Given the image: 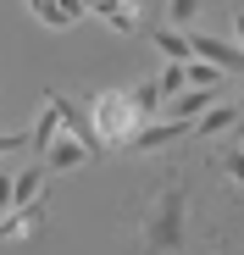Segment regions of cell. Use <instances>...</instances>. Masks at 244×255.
Listing matches in <instances>:
<instances>
[{
	"mask_svg": "<svg viewBox=\"0 0 244 255\" xmlns=\"http://www.w3.org/2000/svg\"><path fill=\"white\" fill-rule=\"evenodd\" d=\"M189 211H194V194H189L183 178L155 189L150 205L139 211V250L144 255H178L189 244Z\"/></svg>",
	"mask_w": 244,
	"mask_h": 255,
	"instance_id": "obj_1",
	"label": "cell"
},
{
	"mask_svg": "<svg viewBox=\"0 0 244 255\" xmlns=\"http://www.w3.org/2000/svg\"><path fill=\"white\" fill-rule=\"evenodd\" d=\"M133 128H139V117H133V106H128V89H100V95L89 100V139H95V144L122 150V144L133 139Z\"/></svg>",
	"mask_w": 244,
	"mask_h": 255,
	"instance_id": "obj_2",
	"label": "cell"
},
{
	"mask_svg": "<svg viewBox=\"0 0 244 255\" xmlns=\"http://www.w3.org/2000/svg\"><path fill=\"white\" fill-rule=\"evenodd\" d=\"M189 56L211 61L217 72H233V78H244V50L233 45V39H222V33H194V28H189Z\"/></svg>",
	"mask_w": 244,
	"mask_h": 255,
	"instance_id": "obj_3",
	"label": "cell"
},
{
	"mask_svg": "<svg viewBox=\"0 0 244 255\" xmlns=\"http://www.w3.org/2000/svg\"><path fill=\"white\" fill-rule=\"evenodd\" d=\"M89 155H95V144H89V139H72V133L61 139V133H56L45 150H39V166H45V172H72V166H84Z\"/></svg>",
	"mask_w": 244,
	"mask_h": 255,
	"instance_id": "obj_4",
	"label": "cell"
},
{
	"mask_svg": "<svg viewBox=\"0 0 244 255\" xmlns=\"http://www.w3.org/2000/svg\"><path fill=\"white\" fill-rule=\"evenodd\" d=\"M239 122H244V111H239L233 100H211L206 111L189 122V133H200V139H222V133H239Z\"/></svg>",
	"mask_w": 244,
	"mask_h": 255,
	"instance_id": "obj_5",
	"label": "cell"
},
{
	"mask_svg": "<svg viewBox=\"0 0 244 255\" xmlns=\"http://www.w3.org/2000/svg\"><path fill=\"white\" fill-rule=\"evenodd\" d=\"M39 222H45V194H39V200H22V205H11V211H6V222H0V239H28Z\"/></svg>",
	"mask_w": 244,
	"mask_h": 255,
	"instance_id": "obj_6",
	"label": "cell"
},
{
	"mask_svg": "<svg viewBox=\"0 0 244 255\" xmlns=\"http://www.w3.org/2000/svg\"><path fill=\"white\" fill-rule=\"evenodd\" d=\"M150 45L161 50V56H167V61H189V28H167V22H161V28H150Z\"/></svg>",
	"mask_w": 244,
	"mask_h": 255,
	"instance_id": "obj_7",
	"label": "cell"
},
{
	"mask_svg": "<svg viewBox=\"0 0 244 255\" xmlns=\"http://www.w3.org/2000/svg\"><path fill=\"white\" fill-rule=\"evenodd\" d=\"M161 100H167V95H161V83H155V78L133 83V95H128V106H133L139 122H155V117H161Z\"/></svg>",
	"mask_w": 244,
	"mask_h": 255,
	"instance_id": "obj_8",
	"label": "cell"
},
{
	"mask_svg": "<svg viewBox=\"0 0 244 255\" xmlns=\"http://www.w3.org/2000/svg\"><path fill=\"white\" fill-rule=\"evenodd\" d=\"M56 133H61V111H56V100H45V111H39V122L28 128V150L39 155V150H45V144H50Z\"/></svg>",
	"mask_w": 244,
	"mask_h": 255,
	"instance_id": "obj_9",
	"label": "cell"
},
{
	"mask_svg": "<svg viewBox=\"0 0 244 255\" xmlns=\"http://www.w3.org/2000/svg\"><path fill=\"white\" fill-rule=\"evenodd\" d=\"M183 78L194 83V89H217V95H222V78H228V72H217L211 61H200V56H189V61H183Z\"/></svg>",
	"mask_w": 244,
	"mask_h": 255,
	"instance_id": "obj_10",
	"label": "cell"
},
{
	"mask_svg": "<svg viewBox=\"0 0 244 255\" xmlns=\"http://www.w3.org/2000/svg\"><path fill=\"white\" fill-rule=\"evenodd\" d=\"M200 0H167V28H194Z\"/></svg>",
	"mask_w": 244,
	"mask_h": 255,
	"instance_id": "obj_11",
	"label": "cell"
},
{
	"mask_svg": "<svg viewBox=\"0 0 244 255\" xmlns=\"http://www.w3.org/2000/svg\"><path fill=\"white\" fill-rule=\"evenodd\" d=\"M217 166H222V172H228V178L244 189V150H239V144H228V150L217 155Z\"/></svg>",
	"mask_w": 244,
	"mask_h": 255,
	"instance_id": "obj_12",
	"label": "cell"
},
{
	"mask_svg": "<svg viewBox=\"0 0 244 255\" xmlns=\"http://www.w3.org/2000/svg\"><path fill=\"white\" fill-rule=\"evenodd\" d=\"M155 83H161V95H178V89H189V78H183V67H178V61H167V67H161V78H155Z\"/></svg>",
	"mask_w": 244,
	"mask_h": 255,
	"instance_id": "obj_13",
	"label": "cell"
},
{
	"mask_svg": "<svg viewBox=\"0 0 244 255\" xmlns=\"http://www.w3.org/2000/svg\"><path fill=\"white\" fill-rule=\"evenodd\" d=\"M17 150H28V133H0V155H17Z\"/></svg>",
	"mask_w": 244,
	"mask_h": 255,
	"instance_id": "obj_14",
	"label": "cell"
},
{
	"mask_svg": "<svg viewBox=\"0 0 244 255\" xmlns=\"http://www.w3.org/2000/svg\"><path fill=\"white\" fill-rule=\"evenodd\" d=\"M228 22H233V45L244 50V6H233V17H228Z\"/></svg>",
	"mask_w": 244,
	"mask_h": 255,
	"instance_id": "obj_15",
	"label": "cell"
},
{
	"mask_svg": "<svg viewBox=\"0 0 244 255\" xmlns=\"http://www.w3.org/2000/svg\"><path fill=\"white\" fill-rule=\"evenodd\" d=\"M11 211V172H0V217Z\"/></svg>",
	"mask_w": 244,
	"mask_h": 255,
	"instance_id": "obj_16",
	"label": "cell"
},
{
	"mask_svg": "<svg viewBox=\"0 0 244 255\" xmlns=\"http://www.w3.org/2000/svg\"><path fill=\"white\" fill-rule=\"evenodd\" d=\"M239 150H244V128H239Z\"/></svg>",
	"mask_w": 244,
	"mask_h": 255,
	"instance_id": "obj_17",
	"label": "cell"
},
{
	"mask_svg": "<svg viewBox=\"0 0 244 255\" xmlns=\"http://www.w3.org/2000/svg\"><path fill=\"white\" fill-rule=\"evenodd\" d=\"M233 106H239V111H244V95H239V100H233Z\"/></svg>",
	"mask_w": 244,
	"mask_h": 255,
	"instance_id": "obj_18",
	"label": "cell"
},
{
	"mask_svg": "<svg viewBox=\"0 0 244 255\" xmlns=\"http://www.w3.org/2000/svg\"><path fill=\"white\" fill-rule=\"evenodd\" d=\"M28 6H45V0H28Z\"/></svg>",
	"mask_w": 244,
	"mask_h": 255,
	"instance_id": "obj_19",
	"label": "cell"
}]
</instances>
